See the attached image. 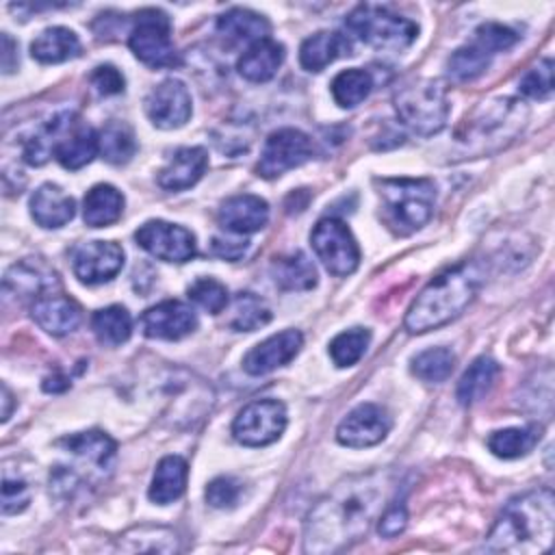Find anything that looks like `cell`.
Here are the masks:
<instances>
[{
	"mask_svg": "<svg viewBox=\"0 0 555 555\" xmlns=\"http://www.w3.org/2000/svg\"><path fill=\"white\" fill-rule=\"evenodd\" d=\"M128 46L141 63L154 69H171L182 63L180 52L171 41V22L160 9H143L137 13Z\"/></svg>",
	"mask_w": 555,
	"mask_h": 555,
	"instance_id": "obj_8",
	"label": "cell"
},
{
	"mask_svg": "<svg viewBox=\"0 0 555 555\" xmlns=\"http://www.w3.org/2000/svg\"><path fill=\"white\" fill-rule=\"evenodd\" d=\"M371 91H373V76H371V72L362 69V67L343 69L332 80L334 102L343 108L358 106L360 102H364L369 98Z\"/></svg>",
	"mask_w": 555,
	"mask_h": 555,
	"instance_id": "obj_36",
	"label": "cell"
},
{
	"mask_svg": "<svg viewBox=\"0 0 555 555\" xmlns=\"http://www.w3.org/2000/svg\"><path fill=\"white\" fill-rule=\"evenodd\" d=\"M395 490L392 473L373 470L338 481L308 512L304 522V551L330 555L360 542L379 518Z\"/></svg>",
	"mask_w": 555,
	"mask_h": 555,
	"instance_id": "obj_1",
	"label": "cell"
},
{
	"mask_svg": "<svg viewBox=\"0 0 555 555\" xmlns=\"http://www.w3.org/2000/svg\"><path fill=\"white\" fill-rule=\"evenodd\" d=\"M282 63H284V46L267 37L251 43L241 54L236 69L249 82H267L278 74Z\"/></svg>",
	"mask_w": 555,
	"mask_h": 555,
	"instance_id": "obj_24",
	"label": "cell"
},
{
	"mask_svg": "<svg viewBox=\"0 0 555 555\" xmlns=\"http://www.w3.org/2000/svg\"><path fill=\"white\" fill-rule=\"evenodd\" d=\"M453 366H455V353L447 347L425 349L418 356H414L410 362L412 373L427 384L444 382L453 373Z\"/></svg>",
	"mask_w": 555,
	"mask_h": 555,
	"instance_id": "obj_38",
	"label": "cell"
},
{
	"mask_svg": "<svg viewBox=\"0 0 555 555\" xmlns=\"http://www.w3.org/2000/svg\"><path fill=\"white\" fill-rule=\"evenodd\" d=\"M499 371H501L499 364L488 356L473 360V364L462 373L457 382V390H455L457 401L462 405H473L481 401L492 390Z\"/></svg>",
	"mask_w": 555,
	"mask_h": 555,
	"instance_id": "obj_32",
	"label": "cell"
},
{
	"mask_svg": "<svg viewBox=\"0 0 555 555\" xmlns=\"http://www.w3.org/2000/svg\"><path fill=\"white\" fill-rule=\"evenodd\" d=\"M351 54V39L336 30H319L304 39L299 48V63L308 72H321L340 56Z\"/></svg>",
	"mask_w": 555,
	"mask_h": 555,
	"instance_id": "obj_23",
	"label": "cell"
},
{
	"mask_svg": "<svg viewBox=\"0 0 555 555\" xmlns=\"http://www.w3.org/2000/svg\"><path fill=\"white\" fill-rule=\"evenodd\" d=\"M191 93L182 80L167 78L156 85L145 98V113L147 119L163 130L180 128L191 117Z\"/></svg>",
	"mask_w": 555,
	"mask_h": 555,
	"instance_id": "obj_16",
	"label": "cell"
},
{
	"mask_svg": "<svg viewBox=\"0 0 555 555\" xmlns=\"http://www.w3.org/2000/svg\"><path fill=\"white\" fill-rule=\"evenodd\" d=\"M52 137V154L65 169H80L98 154V132L91 126L72 121L69 113H61L48 124Z\"/></svg>",
	"mask_w": 555,
	"mask_h": 555,
	"instance_id": "obj_12",
	"label": "cell"
},
{
	"mask_svg": "<svg viewBox=\"0 0 555 555\" xmlns=\"http://www.w3.org/2000/svg\"><path fill=\"white\" fill-rule=\"evenodd\" d=\"M208 167V154L204 147H178L167 165L158 171L156 182L165 191H184L193 186Z\"/></svg>",
	"mask_w": 555,
	"mask_h": 555,
	"instance_id": "obj_21",
	"label": "cell"
},
{
	"mask_svg": "<svg viewBox=\"0 0 555 555\" xmlns=\"http://www.w3.org/2000/svg\"><path fill=\"white\" fill-rule=\"evenodd\" d=\"M271 321V308L254 293H238L232 301L228 325L236 332H254Z\"/></svg>",
	"mask_w": 555,
	"mask_h": 555,
	"instance_id": "obj_37",
	"label": "cell"
},
{
	"mask_svg": "<svg viewBox=\"0 0 555 555\" xmlns=\"http://www.w3.org/2000/svg\"><path fill=\"white\" fill-rule=\"evenodd\" d=\"M345 24L360 41L384 52H401L418 37L416 22L382 4H358Z\"/></svg>",
	"mask_w": 555,
	"mask_h": 555,
	"instance_id": "obj_7",
	"label": "cell"
},
{
	"mask_svg": "<svg viewBox=\"0 0 555 555\" xmlns=\"http://www.w3.org/2000/svg\"><path fill=\"white\" fill-rule=\"evenodd\" d=\"M542 438L540 425H525V427H507L492 431L488 436V449L503 460H516L533 451V447Z\"/></svg>",
	"mask_w": 555,
	"mask_h": 555,
	"instance_id": "obj_33",
	"label": "cell"
},
{
	"mask_svg": "<svg viewBox=\"0 0 555 555\" xmlns=\"http://www.w3.org/2000/svg\"><path fill=\"white\" fill-rule=\"evenodd\" d=\"M271 278L282 291H310L317 286V269L304 251L278 256L271 262Z\"/></svg>",
	"mask_w": 555,
	"mask_h": 555,
	"instance_id": "obj_30",
	"label": "cell"
},
{
	"mask_svg": "<svg viewBox=\"0 0 555 555\" xmlns=\"http://www.w3.org/2000/svg\"><path fill=\"white\" fill-rule=\"evenodd\" d=\"M91 330L104 347H119L132 334V317L124 306H106L93 312Z\"/></svg>",
	"mask_w": 555,
	"mask_h": 555,
	"instance_id": "obj_34",
	"label": "cell"
},
{
	"mask_svg": "<svg viewBox=\"0 0 555 555\" xmlns=\"http://www.w3.org/2000/svg\"><path fill=\"white\" fill-rule=\"evenodd\" d=\"M59 286V278L43 262H35L33 258L13 264L4 275V291L22 297H43L50 288Z\"/></svg>",
	"mask_w": 555,
	"mask_h": 555,
	"instance_id": "obj_25",
	"label": "cell"
},
{
	"mask_svg": "<svg viewBox=\"0 0 555 555\" xmlns=\"http://www.w3.org/2000/svg\"><path fill=\"white\" fill-rule=\"evenodd\" d=\"M238 496H241V481L234 477L221 475L206 486V503L210 507H217V509L234 507Z\"/></svg>",
	"mask_w": 555,
	"mask_h": 555,
	"instance_id": "obj_45",
	"label": "cell"
},
{
	"mask_svg": "<svg viewBox=\"0 0 555 555\" xmlns=\"http://www.w3.org/2000/svg\"><path fill=\"white\" fill-rule=\"evenodd\" d=\"M217 221L223 230L234 234H251L267 225L269 204L251 193L228 197L217 212Z\"/></svg>",
	"mask_w": 555,
	"mask_h": 555,
	"instance_id": "obj_19",
	"label": "cell"
},
{
	"mask_svg": "<svg viewBox=\"0 0 555 555\" xmlns=\"http://www.w3.org/2000/svg\"><path fill=\"white\" fill-rule=\"evenodd\" d=\"M382 199V219L401 236L421 230L434 215L436 186L427 178H382L375 180Z\"/></svg>",
	"mask_w": 555,
	"mask_h": 555,
	"instance_id": "obj_5",
	"label": "cell"
},
{
	"mask_svg": "<svg viewBox=\"0 0 555 555\" xmlns=\"http://www.w3.org/2000/svg\"><path fill=\"white\" fill-rule=\"evenodd\" d=\"M30 215L41 228H63L76 215V202L59 184L46 182L30 197Z\"/></svg>",
	"mask_w": 555,
	"mask_h": 555,
	"instance_id": "obj_22",
	"label": "cell"
},
{
	"mask_svg": "<svg viewBox=\"0 0 555 555\" xmlns=\"http://www.w3.org/2000/svg\"><path fill=\"white\" fill-rule=\"evenodd\" d=\"M186 295L193 304L210 314H219L228 306V288L215 278H197L189 284Z\"/></svg>",
	"mask_w": 555,
	"mask_h": 555,
	"instance_id": "obj_42",
	"label": "cell"
},
{
	"mask_svg": "<svg viewBox=\"0 0 555 555\" xmlns=\"http://www.w3.org/2000/svg\"><path fill=\"white\" fill-rule=\"evenodd\" d=\"M124 267V249L115 241L80 243L72 251L74 275L85 284H104Z\"/></svg>",
	"mask_w": 555,
	"mask_h": 555,
	"instance_id": "obj_14",
	"label": "cell"
},
{
	"mask_svg": "<svg viewBox=\"0 0 555 555\" xmlns=\"http://www.w3.org/2000/svg\"><path fill=\"white\" fill-rule=\"evenodd\" d=\"M124 212V195L113 184H95L82 199V219L91 228L115 223Z\"/></svg>",
	"mask_w": 555,
	"mask_h": 555,
	"instance_id": "obj_29",
	"label": "cell"
},
{
	"mask_svg": "<svg viewBox=\"0 0 555 555\" xmlns=\"http://www.w3.org/2000/svg\"><path fill=\"white\" fill-rule=\"evenodd\" d=\"M286 429V408L278 399L247 403L232 423V436L245 447H267Z\"/></svg>",
	"mask_w": 555,
	"mask_h": 555,
	"instance_id": "obj_10",
	"label": "cell"
},
{
	"mask_svg": "<svg viewBox=\"0 0 555 555\" xmlns=\"http://www.w3.org/2000/svg\"><path fill=\"white\" fill-rule=\"evenodd\" d=\"M91 85L95 87L98 93L102 95H115V93H121L124 91V76L117 67L113 65H100L93 69L91 74Z\"/></svg>",
	"mask_w": 555,
	"mask_h": 555,
	"instance_id": "obj_48",
	"label": "cell"
},
{
	"mask_svg": "<svg viewBox=\"0 0 555 555\" xmlns=\"http://www.w3.org/2000/svg\"><path fill=\"white\" fill-rule=\"evenodd\" d=\"M518 91L531 100H548L553 93V59H540L518 80Z\"/></svg>",
	"mask_w": 555,
	"mask_h": 555,
	"instance_id": "obj_43",
	"label": "cell"
},
{
	"mask_svg": "<svg viewBox=\"0 0 555 555\" xmlns=\"http://www.w3.org/2000/svg\"><path fill=\"white\" fill-rule=\"evenodd\" d=\"M65 388H69V382L61 373L43 379V390H48V392H59V390H65Z\"/></svg>",
	"mask_w": 555,
	"mask_h": 555,
	"instance_id": "obj_51",
	"label": "cell"
},
{
	"mask_svg": "<svg viewBox=\"0 0 555 555\" xmlns=\"http://www.w3.org/2000/svg\"><path fill=\"white\" fill-rule=\"evenodd\" d=\"M516 41H518V35L509 26H503L499 22H486L475 30L473 43L492 56L496 52L509 50Z\"/></svg>",
	"mask_w": 555,
	"mask_h": 555,
	"instance_id": "obj_44",
	"label": "cell"
},
{
	"mask_svg": "<svg viewBox=\"0 0 555 555\" xmlns=\"http://www.w3.org/2000/svg\"><path fill=\"white\" fill-rule=\"evenodd\" d=\"M529 106L518 98H494L481 102L464 117L455 132L462 158L490 156L516 141L527 128Z\"/></svg>",
	"mask_w": 555,
	"mask_h": 555,
	"instance_id": "obj_4",
	"label": "cell"
},
{
	"mask_svg": "<svg viewBox=\"0 0 555 555\" xmlns=\"http://www.w3.org/2000/svg\"><path fill=\"white\" fill-rule=\"evenodd\" d=\"M98 152L111 165L128 163L137 152V141H134L132 128L124 121H108L98 132Z\"/></svg>",
	"mask_w": 555,
	"mask_h": 555,
	"instance_id": "obj_35",
	"label": "cell"
},
{
	"mask_svg": "<svg viewBox=\"0 0 555 555\" xmlns=\"http://www.w3.org/2000/svg\"><path fill=\"white\" fill-rule=\"evenodd\" d=\"M301 345L304 336L299 330H284L280 334H273L245 353L243 371L249 375H267L295 360L301 351Z\"/></svg>",
	"mask_w": 555,
	"mask_h": 555,
	"instance_id": "obj_18",
	"label": "cell"
},
{
	"mask_svg": "<svg viewBox=\"0 0 555 555\" xmlns=\"http://www.w3.org/2000/svg\"><path fill=\"white\" fill-rule=\"evenodd\" d=\"M119 546L124 551H156V553H171L178 551L176 533L165 527H139L128 531Z\"/></svg>",
	"mask_w": 555,
	"mask_h": 555,
	"instance_id": "obj_40",
	"label": "cell"
},
{
	"mask_svg": "<svg viewBox=\"0 0 555 555\" xmlns=\"http://www.w3.org/2000/svg\"><path fill=\"white\" fill-rule=\"evenodd\" d=\"M11 412H13V395H11V390H9V386L7 384H2V423L4 421H9V416H11Z\"/></svg>",
	"mask_w": 555,
	"mask_h": 555,
	"instance_id": "obj_52",
	"label": "cell"
},
{
	"mask_svg": "<svg viewBox=\"0 0 555 555\" xmlns=\"http://www.w3.org/2000/svg\"><path fill=\"white\" fill-rule=\"evenodd\" d=\"M408 525V507H405V501H397V499H390L388 505L382 509L379 518H377V531L379 535L384 538H395L399 535Z\"/></svg>",
	"mask_w": 555,
	"mask_h": 555,
	"instance_id": "obj_47",
	"label": "cell"
},
{
	"mask_svg": "<svg viewBox=\"0 0 555 555\" xmlns=\"http://www.w3.org/2000/svg\"><path fill=\"white\" fill-rule=\"evenodd\" d=\"M28 501H30L28 483L20 477H11L9 473H4V479H2V512L4 514H17V512L26 509Z\"/></svg>",
	"mask_w": 555,
	"mask_h": 555,
	"instance_id": "obj_46",
	"label": "cell"
},
{
	"mask_svg": "<svg viewBox=\"0 0 555 555\" xmlns=\"http://www.w3.org/2000/svg\"><path fill=\"white\" fill-rule=\"evenodd\" d=\"M189 466L186 460L180 455H165L154 470L147 496L156 505H169L178 501L186 490Z\"/></svg>",
	"mask_w": 555,
	"mask_h": 555,
	"instance_id": "obj_26",
	"label": "cell"
},
{
	"mask_svg": "<svg viewBox=\"0 0 555 555\" xmlns=\"http://www.w3.org/2000/svg\"><path fill=\"white\" fill-rule=\"evenodd\" d=\"M210 249L215 256L219 258H225V260H236L241 258L245 251H247V241H225V238H219L215 236L212 243H210Z\"/></svg>",
	"mask_w": 555,
	"mask_h": 555,
	"instance_id": "obj_49",
	"label": "cell"
},
{
	"mask_svg": "<svg viewBox=\"0 0 555 555\" xmlns=\"http://www.w3.org/2000/svg\"><path fill=\"white\" fill-rule=\"evenodd\" d=\"M369 343H371V332L366 327H351L332 338L330 358L340 369L353 366L366 353Z\"/></svg>",
	"mask_w": 555,
	"mask_h": 555,
	"instance_id": "obj_39",
	"label": "cell"
},
{
	"mask_svg": "<svg viewBox=\"0 0 555 555\" xmlns=\"http://www.w3.org/2000/svg\"><path fill=\"white\" fill-rule=\"evenodd\" d=\"M59 444L65 447L69 453L87 460L89 464H93L102 470L111 466V462L115 460V451H117L115 440L111 436H106L104 431H98V429L65 436Z\"/></svg>",
	"mask_w": 555,
	"mask_h": 555,
	"instance_id": "obj_31",
	"label": "cell"
},
{
	"mask_svg": "<svg viewBox=\"0 0 555 555\" xmlns=\"http://www.w3.org/2000/svg\"><path fill=\"white\" fill-rule=\"evenodd\" d=\"M555 496L551 488L522 492L505 503L490 533L486 551L512 555H540L553 544Z\"/></svg>",
	"mask_w": 555,
	"mask_h": 555,
	"instance_id": "obj_2",
	"label": "cell"
},
{
	"mask_svg": "<svg viewBox=\"0 0 555 555\" xmlns=\"http://www.w3.org/2000/svg\"><path fill=\"white\" fill-rule=\"evenodd\" d=\"M197 327V317L193 308L184 301L167 299L141 314V330L147 338L158 340H180Z\"/></svg>",
	"mask_w": 555,
	"mask_h": 555,
	"instance_id": "obj_17",
	"label": "cell"
},
{
	"mask_svg": "<svg viewBox=\"0 0 555 555\" xmlns=\"http://www.w3.org/2000/svg\"><path fill=\"white\" fill-rule=\"evenodd\" d=\"M312 249L323 267L338 278L351 275L360 262V247L351 230L336 217L321 219L310 234Z\"/></svg>",
	"mask_w": 555,
	"mask_h": 555,
	"instance_id": "obj_9",
	"label": "cell"
},
{
	"mask_svg": "<svg viewBox=\"0 0 555 555\" xmlns=\"http://www.w3.org/2000/svg\"><path fill=\"white\" fill-rule=\"evenodd\" d=\"M490 54L483 52L479 46L470 43V46H462L457 48L449 61H447V67H449V74L460 80V82H466V80H475L477 76H481L488 65H490Z\"/></svg>",
	"mask_w": 555,
	"mask_h": 555,
	"instance_id": "obj_41",
	"label": "cell"
},
{
	"mask_svg": "<svg viewBox=\"0 0 555 555\" xmlns=\"http://www.w3.org/2000/svg\"><path fill=\"white\" fill-rule=\"evenodd\" d=\"M312 154H314V147L306 132L297 128H280L267 137L256 171L258 176L273 180L304 165L306 160L312 158Z\"/></svg>",
	"mask_w": 555,
	"mask_h": 555,
	"instance_id": "obj_11",
	"label": "cell"
},
{
	"mask_svg": "<svg viewBox=\"0 0 555 555\" xmlns=\"http://www.w3.org/2000/svg\"><path fill=\"white\" fill-rule=\"evenodd\" d=\"M30 314H33L35 323L52 336L72 334L80 325V319H82L80 306L72 297H65L59 293H48V295L35 299Z\"/></svg>",
	"mask_w": 555,
	"mask_h": 555,
	"instance_id": "obj_20",
	"label": "cell"
},
{
	"mask_svg": "<svg viewBox=\"0 0 555 555\" xmlns=\"http://www.w3.org/2000/svg\"><path fill=\"white\" fill-rule=\"evenodd\" d=\"M217 30L221 37H225L232 43H256L260 39L269 37V22L264 15L251 11V9H241L234 7L219 15L217 20Z\"/></svg>",
	"mask_w": 555,
	"mask_h": 555,
	"instance_id": "obj_27",
	"label": "cell"
},
{
	"mask_svg": "<svg viewBox=\"0 0 555 555\" xmlns=\"http://www.w3.org/2000/svg\"><path fill=\"white\" fill-rule=\"evenodd\" d=\"M399 119L416 134L431 137L447 126L449 98L438 78H418L401 85L392 95Z\"/></svg>",
	"mask_w": 555,
	"mask_h": 555,
	"instance_id": "obj_6",
	"label": "cell"
},
{
	"mask_svg": "<svg viewBox=\"0 0 555 555\" xmlns=\"http://www.w3.org/2000/svg\"><path fill=\"white\" fill-rule=\"evenodd\" d=\"M80 54V39L65 26H50L41 30L30 43V56L39 63H63Z\"/></svg>",
	"mask_w": 555,
	"mask_h": 555,
	"instance_id": "obj_28",
	"label": "cell"
},
{
	"mask_svg": "<svg viewBox=\"0 0 555 555\" xmlns=\"http://www.w3.org/2000/svg\"><path fill=\"white\" fill-rule=\"evenodd\" d=\"M392 427L390 414L377 403L356 405L336 427V440L351 449H364L382 442Z\"/></svg>",
	"mask_w": 555,
	"mask_h": 555,
	"instance_id": "obj_15",
	"label": "cell"
},
{
	"mask_svg": "<svg viewBox=\"0 0 555 555\" xmlns=\"http://www.w3.org/2000/svg\"><path fill=\"white\" fill-rule=\"evenodd\" d=\"M134 241L154 258L165 262H186L197 254L195 236L191 230L169 223L163 219L145 221L137 232Z\"/></svg>",
	"mask_w": 555,
	"mask_h": 555,
	"instance_id": "obj_13",
	"label": "cell"
},
{
	"mask_svg": "<svg viewBox=\"0 0 555 555\" xmlns=\"http://www.w3.org/2000/svg\"><path fill=\"white\" fill-rule=\"evenodd\" d=\"M483 282L481 264L462 260L440 271L410 304L403 325L410 334H423L457 319L475 299Z\"/></svg>",
	"mask_w": 555,
	"mask_h": 555,
	"instance_id": "obj_3",
	"label": "cell"
},
{
	"mask_svg": "<svg viewBox=\"0 0 555 555\" xmlns=\"http://www.w3.org/2000/svg\"><path fill=\"white\" fill-rule=\"evenodd\" d=\"M15 41L9 37V33H2V72L11 74L17 67V56H15Z\"/></svg>",
	"mask_w": 555,
	"mask_h": 555,
	"instance_id": "obj_50",
	"label": "cell"
}]
</instances>
